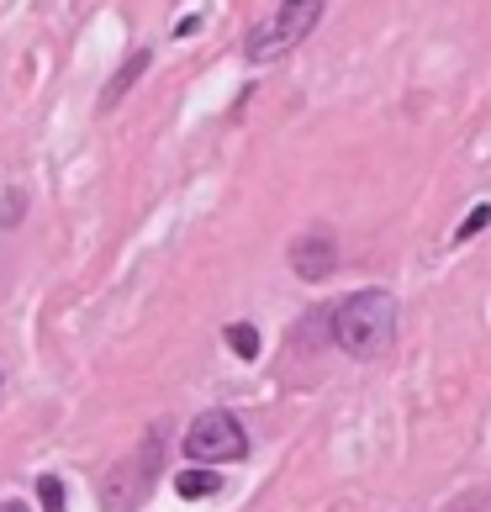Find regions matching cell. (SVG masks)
<instances>
[{"instance_id":"7a4b0ae2","label":"cell","mask_w":491,"mask_h":512,"mask_svg":"<svg viewBox=\"0 0 491 512\" xmlns=\"http://www.w3.org/2000/svg\"><path fill=\"white\" fill-rule=\"evenodd\" d=\"M323 6L328 0H280V6L243 37L249 64H270V59H280V53H291L301 37H312V27L323 22Z\"/></svg>"},{"instance_id":"ba28073f","label":"cell","mask_w":491,"mask_h":512,"mask_svg":"<svg viewBox=\"0 0 491 512\" xmlns=\"http://www.w3.org/2000/svg\"><path fill=\"white\" fill-rule=\"evenodd\" d=\"M228 344H233V354H238V359H254V354H259V333H254V322H233V328H228Z\"/></svg>"},{"instance_id":"8fae6325","label":"cell","mask_w":491,"mask_h":512,"mask_svg":"<svg viewBox=\"0 0 491 512\" xmlns=\"http://www.w3.org/2000/svg\"><path fill=\"white\" fill-rule=\"evenodd\" d=\"M22 212H27L22 191H11V185H6V191H0V227H16V222H22Z\"/></svg>"},{"instance_id":"30bf717a","label":"cell","mask_w":491,"mask_h":512,"mask_svg":"<svg viewBox=\"0 0 491 512\" xmlns=\"http://www.w3.org/2000/svg\"><path fill=\"white\" fill-rule=\"evenodd\" d=\"M37 497H43V512H64V507H69L59 476H43V481H37Z\"/></svg>"},{"instance_id":"5b68a950","label":"cell","mask_w":491,"mask_h":512,"mask_svg":"<svg viewBox=\"0 0 491 512\" xmlns=\"http://www.w3.org/2000/svg\"><path fill=\"white\" fill-rule=\"evenodd\" d=\"M291 270L301 280H328L338 270V243L328 227H307V233L291 238Z\"/></svg>"},{"instance_id":"6da1fadb","label":"cell","mask_w":491,"mask_h":512,"mask_svg":"<svg viewBox=\"0 0 491 512\" xmlns=\"http://www.w3.org/2000/svg\"><path fill=\"white\" fill-rule=\"evenodd\" d=\"M333 344L344 349L349 359H386L396 344V296L386 291H354L328 312Z\"/></svg>"},{"instance_id":"52a82bcc","label":"cell","mask_w":491,"mask_h":512,"mask_svg":"<svg viewBox=\"0 0 491 512\" xmlns=\"http://www.w3.org/2000/svg\"><path fill=\"white\" fill-rule=\"evenodd\" d=\"M175 491H180L185 502L217 497V491H222V476H217V470H180V476H175Z\"/></svg>"},{"instance_id":"9c48e42d","label":"cell","mask_w":491,"mask_h":512,"mask_svg":"<svg viewBox=\"0 0 491 512\" xmlns=\"http://www.w3.org/2000/svg\"><path fill=\"white\" fill-rule=\"evenodd\" d=\"M486 227H491V206L481 201V206H470V212H465V222L455 227V243H470L476 233H486Z\"/></svg>"},{"instance_id":"3957f363","label":"cell","mask_w":491,"mask_h":512,"mask_svg":"<svg viewBox=\"0 0 491 512\" xmlns=\"http://www.w3.org/2000/svg\"><path fill=\"white\" fill-rule=\"evenodd\" d=\"M159 444H164V433H148V444L138 454H127L122 465L106 470V481H101L106 512H138L143 507V497L154 491V476H159Z\"/></svg>"},{"instance_id":"277c9868","label":"cell","mask_w":491,"mask_h":512,"mask_svg":"<svg viewBox=\"0 0 491 512\" xmlns=\"http://www.w3.org/2000/svg\"><path fill=\"white\" fill-rule=\"evenodd\" d=\"M249 454V433L233 412H201L191 428H185V460L196 465H228Z\"/></svg>"},{"instance_id":"8992f818","label":"cell","mask_w":491,"mask_h":512,"mask_svg":"<svg viewBox=\"0 0 491 512\" xmlns=\"http://www.w3.org/2000/svg\"><path fill=\"white\" fill-rule=\"evenodd\" d=\"M148 64H154V53H148V48H132V53H127V64H122L117 74H111V85L101 90V111L122 106V96H127V90L143 80V69H148Z\"/></svg>"},{"instance_id":"7c38bea8","label":"cell","mask_w":491,"mask_h":512,"mask_svg":"<svg viewBox=\"0 0 491 512\" xmlns=\"http://www.w3.org/2000/svg\"><path fill=\"white\" fill-rule=\"evenodd\" d=\"M0 512H32L27 502H0Z\"/></svg>"}]
</instances>
